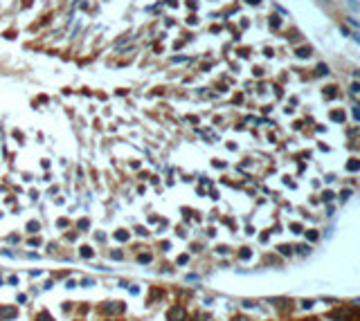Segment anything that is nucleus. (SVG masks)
<instances>
[{"instance_id": "2", "label": "nucleus", "mask_w": 360, "mask_h": 321, "mask_svg": "<svg viewBox=\"0 0 360 321\" xmlns=\"http://www.w3.org/2000/svg\"><path fill=\"white\" fill-rule=\"evenodd\" d=\"M248 2H259V0H248Z\"/></svg>"}, {"instance_id": "1", "label": "nucleus", "mask_w": 360, "mask_h": 321, "mask_svg": "<svg viewBox=\"0 0 360 321\" xmlns=\"http://www.w3.org/2000/svg\"><path fill=\"white\" fill-rule=\"evenodd\" d=\"M349 7H351V11L358 14V0H349Z\"/></svg>"}]
</instances>
